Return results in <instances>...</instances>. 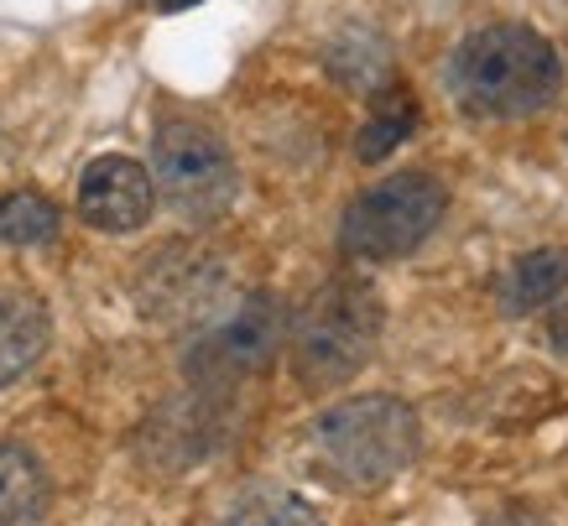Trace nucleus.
<instances>
[{"label": "nucleus", "mask_w": 568, "mask_h": 526, "mask_svg": "<svg viewBox=\"0 0 568 526\" xmlns=\"http://www.w3.org/2000/svg\"><path fill=\"white\" fill-rule=\"evenodd\" d=\"M48 340H52L48 307L37 303L32 292L0 287V391L32 371L42 350H48Z\"/></svg>", "instance_id": "obj_9"}, {"label": "nucleus", "mask_w": 568, "mask_h": 526, "mask_svg": "<svg viewBox=\"0 0 568 526\" xmlns=\"http://www.w3.org/2000/svg\"><path fill=\"white\" fill-rule=\"evenodd\" d=\"M313 458L324 479L345 490H381L396 475H407L423 454V423L402 396H349L328 407L308 433Z\"/></svg>", "instance_id": "obj_2"}, {"label": "nucleus", "mask_w": 568, "mask_h": 526, "mask_svg": "<svg viewBox=\"0 0 568 526\" xmlns=\"http://www.w3.org/2000/svg\"><path fill=\"white\" fill-rule=\"evenodd\" d=\"M156 188L152 172L131 156H94L79 178V214L104 235H131L152 220Z\"/></svg>", "instance_id": "obj_7"}, {"label": "nucleus", "mask_w": 568, "mask_h": 526, "mask_svg": "<svg viewBox=\"0 0 568 526\" xmlns=\"http://www.w3.org/2000/svg\"><path fill=\"white\" fill-rule=\"evenodd\" d=\"M141 266H146L136 282L141 303H146V313H162V318H204L224 292L220 266L189 245H168Z\"/></svg>", "instance_id": "obj_8"}, {"label": "nucleus", "mask_w": 568, "mask_h": 526, "mask_svg": "<svg viewBox=\"0 0 568 526\" xmlns=\"http://www.w3.org/2000/svg\"><path fill=\"white\" fill-rule=\"evenodd\" d=\"M156 11H183V6H199V0H152Z\"/></svg>", "instance_id": "obj_18"}, {"label": "nucleus", "mask_w": 568, "mask_h": 526, "mask_svg": "<svg viewBox=\"0 0 568 526\" xmlns=\"http://www.w3.org/2000/svg\"><path fill=\"white\" fill-rule=\"evenodd\" d=\"M448 209V193L433 172H392L371 183L345 209L339 224V251L355 261H396L413 255L423 240L438 230Z\"/></svg>", "instance_id": "obj_4"}, {"label": "nucleus", "mask_w": 568, "mask_h": 526, "mask_svg": "<svg viewBox=\"0 0 568 526\" xmlns=\"http://www.w3.org/2000/svg\"><path fill=\"white\" fill-rule=\"evenodd\" d=\"M564 63L542 32L532 27H480L469 32L448 58V89L465 115L480 120H517L532 115L558 94Z\"/></svg>", "instance_id": "obj_1"}, {"label": "nucleus", "mask_w": 568, "mask_h": 526, "mask_svg": "<svg viewBox=\"0 0 568 526\" xmlns=\"http://www.w3.org/2000/svg\"><path fill=\"white\" fill-rule=\"evenodd\" d=\"M58 235V209L52 199L17 188V193H0V245H42Z\"/></svg>", "instance_id": "obj_15"}, {"label": "nucleus", "mask_w": 568, "mask_h": 526, "mask_svg": "<svg viewBox=\"0 0 568 526\" xmlns=\"http://www.w3.org/2000/svg\"><path fill=\"white\" fill-rule=\"evenodd\" d=\"M152 188L183 220H220L235 204V162L199 120H168L152 141Z\"/></svg>", "instance_id": "obj_6"}, {"label": "nucleus", "mask_w": 568, "mask_h": 526, "mask_svg": "<svg viewBox=\"0 0 568 526\" xmlns=\"http://www.w3.org/2000/svg\"><path fill=\"white\" fill-rule=\"evenodd\" d=\"M381 323H386V307L365 276L324 282L303 303V313L287 323V360H293L297 386L334 391L355 381L376 355Z\"/></svg>", "instance_id": "obj_3"}, {"label": "nucleus", "mask_w": 568, "mask_h": 526, "mask_svg": "<svg viewBox=\"0 0 568 526\" xmlns=\"http://www.w3.org/2000/svg\"><path fill=\"white\" fill-rule=\"evenodd\" d=\"M214 526H324V522H318V510H313L297 490L256 485V490L235 495V500L220 510V522Z\"/></svg>", "instance_id": "obj_12"}, {"label": "nucleus", "mask_w": 568, "mask_h": 526, "mask_svg": "<svg viewBox=\"0 0 568 526\" xmlns=\"http://www.w3.org/2000/svg\"><path fill=\"white\" fill-rule=\"evenodd\" d=\"M52 485L32 448L0 438V526H37L48 516Z\"/></svg>", "instance_id": "obj_11"}, {"label": "nucleus", "mask_w": 568, "mask_h": 526, "mask_svg": "<svg viewBox=\"0 0 568 526\" xmlns=\"http://www.w3.org/2000/svg\"><path fill=\"white\" fill-rule=\"evenodd\" d=\"M417 131V104L407 89H381L376 104H371V120L361 125V136H355V156L361 162H381V156H392L402 141Z\"/></svg>", "instance_id": "obj_13"}, {"label": "nucleus", "mask_w": 568, "mask_h": 526, "mask_svg": "<svg viewBox=\"0 0 568 526\" xmlns=\"http://www.w3.org/2000/svg\"><path fill=\"white\" fill-rule=\"evenodd\" d=\"M564 287H568V251L542 245V251L517 255V261L500 272L496 303H500V313L521 318V313H537V307L558 303V297H564Z\"/></svg>", "instance_id": "obj_10"}, {"label": "nucleus", "mask_w": 568, "mask_h": 526, "mask_svg": "<svg viewBox=\"0 0 568 526\" xmlns=\"http://www.w3.org/2000/svg\"><path fill=\"white\" fill-rule=\"evenodd\" d=\"M328 73L349 89H381L386 73H392V52H386L381 37L355 27V32H345L334 48H328Z\"/></svg>", "instance_id": "obj_14"}, {"label": "nucleus", "mask_w": 568, "mask_h": 526, "mask_svg": "<svg viewBox=\"0 0 568 526\" xmlns=\"http://www.w3.org/2000/svg\"><path fill=\"white\" fill-rule=\"evenodd\" d=\"M287 344V307L276 292H251L245 303L204 323V334L189 344L183 371L199 391H230L261 375L272 355Z\"/></svg>", "instance_id": "obj_5"}, {"label": "nucleus", "mask_w": 568, "mask_h": 526, "mask_svg": "<svg viewBox=\"0 0 568 526\" xmlns=\"http://www.w3.org/2000/svg\"><path fill=\"white\" fill-rule=\"evenodd\" d=\"M548 334H552V344H558V350H568V297H564V307H558V313H552Z\"/></svg>", "instance_id": "obj_17"}, {"label": "nucleus", "mask_w": 568, "mask_h": 526, "mask_svg": "<svg viewBox=\"0 0 568 526\" xmlns=\"http://www.w3.org/2000/svg\"><path fill=\"white\" fill-rule=\"evenodd\" d=\"M480 526H548L537 510H521V506H506V510H496V516H485Z\"/></svg>", "instance_id": "obj_16"}]
</instances>
